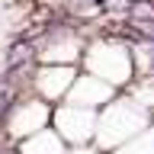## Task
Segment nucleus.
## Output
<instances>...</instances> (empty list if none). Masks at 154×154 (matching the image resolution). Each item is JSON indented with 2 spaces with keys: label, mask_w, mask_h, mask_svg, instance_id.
<instances>
[{
  "label": "nucleus",
  "mask_w": 154,
  "mask_h": 154,
  "mask_svg": "<svg viewBox=\"0 0 154 154\" xmlns=\"http://www.w3.org/2000/svg\"><path fill=\"white\" fill-rule=\"evenodd\" d=\"M128 3H138V0H128Z\"/></svg>",
  "instance_id": "obj_1"
}]
</instances>
